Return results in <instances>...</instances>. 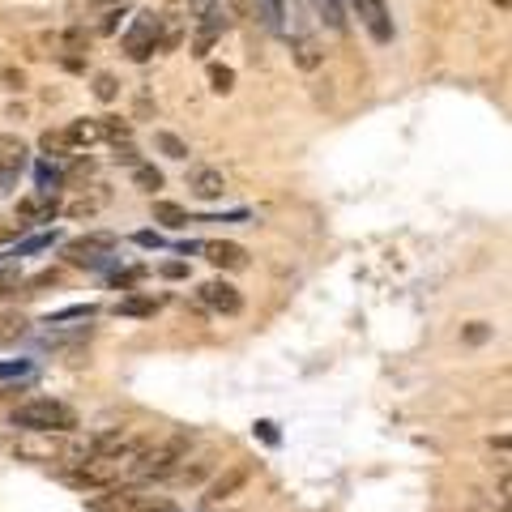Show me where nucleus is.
Listing matches in <instances>:
<instances>
[{"label":"nucleus","instance_id":"nucleus-1","mask_svg":"<svg viewBox=\"0 0 512 512\" xmlns=\"http://www.w3.org/2000/svg\"><path fill=\"white\" fill-rule=\"evenodd\" d=\"M188 444L192 440L180 431V436H167V440H158L150 448H137L128 478H137V483H163V478H175L188 461Z\"/></svg>","mask_w":512,"mask_h":512},{"label":"nucleus","instance_id":"nucleus-2","mask_svg":"<svg viewBox=\"0 0 512 512\" xmlns=\"http://www.w3.org/2000/svg\"><path fill=\"white\" fill-rule=\"evenodd\" d=\"M133 457L137 453H86L73 470H64V483L73 491H107V487H116L120 478H128Z\"/></svg>","mask_w":512,"mask_h":512},{"label":"nucleus","instance_id":"nucleus-3","mask_svg":"<svg viewBox=\"0 0 512 512\" xmlns=\"http://www.w3.org/2000/svg\"><path fill=\"white\" fill-rule=\"evenodd\" d=\"M9 423L18 431H60V436H69V431H77V410L69 402H56V397H30V402L13 406Z\"/></svg>","mask_w":512,"mask_h":512},{"label":"nucleus","instance_id":"nucleus-4","mask_svg":"<svg viewBox=\"0 0 512 512\" xmlns=\"http://www.w3.org/2000/svg\"><path fill=\"white\" fill-rule=\"evenodd\" d=\"M188 22H192V56H210V47L227 35L231 9L227 0H188Z\"/></svg>","mask_w":512,"mask_h":512},{"label":"nucleus","instance_id":"nucleus-5","mask_svg":"<svg viewBox=\"0 0 512 512\" xmlns=\"http://www.w3.org/2000/svg\"><path fill=\"white\" fill-rule=\"evenodd\" d=\"M116 248H120V239L111 231H86V235L69 239L64 261L77 265V269H103L107 261H116Z\"/></svg>","mask_w":512,"mask_h":512},{"label":"nucleus","instance_id":"nucleus-6","mask_svg":"<svg viewBox=\"0 0 512 512\" xmlns=\"http://www.w3.org/2000/svg\"><path fill=\"white\" fill-rule=\"evenodd\" d=\"M154 52H163V13H137L124 30V56L146 64Z\"/></svg>","mask_w":512,"mask_h":512},{"label":"nucleus","instance_id":"nucleus-7","mask_svg":"<svg viewBox=\"0 0 512 512\" xmlns=\"http://www.w3.org/2000/svg\"><path fill=\"white\" fill-rule=\"evenodd\" d=\"M22 461H64L73 457V448L60 440V431H22V440L13 444Z\"/></svg>","mask_w":512,"mask_h":512},{"label":"nucleus","instance_id":"nucleus-8","mask_svg":"<svg viewBox=\"0 0 512 512\" xmlns=\"http://www.w3.org/2000/svg\"><path fill=\"white\" fill-rule=\"evenodd\" d=\"M30 167V150L18 133H5L0 137V188H13L18 175Z\"/></svg>","mask_w":512,"mask_h":512},{"label":"nucleus","instance_id":"nucleus-9","mask_svg":"<svg viewBox=\"0 0 512 512\" xmlns=\"http://www.w3.org/2000/svg\"><path fill=\"white\" fill-rule=\"evenodd\" d=\"M350 9L359 13V26L376 43H393V18H389V5H384V0H350Z\"/></svg>","mask_w":512,"mask_h":512},{"label":"nucleus","instance_id":"nucleus-10","mask_svg":"<svg viewBox=\"0 0 512 512\" xmlns=\"http://www.w3.org/2000/svg\"><path fill=\"white\" fill-rule=\"evenodd\" d=\"M197 299H201V308H210V312H218V316H235L239 308H244V295H239L231 282H222V278L205 282L201 291H197Z\"/></svg>","mask_w":512,"mask_h":512},{"label":"nucleus","instance_id":"nucleus-11","mask_svg":"<svg viewBox=\"0 0 512 512\" xmlns=\"http://www.w3.org/2000/svg\"><path fill=\"white\" fill-rule=\"evenodd\" d=\"M192 252H205V261L218 265V269H244L248 265V248L231 244V239H205V244H197Z\"/></svg>","mask_w":512,"mask_h":512},{"label":"nucleus","instance_id":"nucleus-12","mask_svg":"<svg viewBox=\"0 0 512 512\" xmlns=\"http://www.w3.org/2000/svg\"><path fill=\"white\" fill-rule=\"evenodd\" d=\"M56 210H60L56 188H35L30 197L18 201V218H22V222H52Z\"/></svg>","mask_w":512,"mask_h":512},{"label":"nucleus","instance_id":"nucleus-13","mask_svg":"<svg viewBox=\"0 0 512 512\" xmlns=\"http://www.w3.org/2000/svg\"><path fill=\"white\" fill-rule=\"evenodd\" d=\"M188 188H192V197H201V201H222L227 197V180H222V171H214V167H192L188 171Z\"/></svg>","mask_w":512,"mask_h":512},{"label":"nucleus","instance_id":"nucleus-14","mask_svg":"<svg viewBox=\"0 0 512 512\" xmlns=\"http://www.w3.org/2000/svg\"><path fill=\"white\" fill-rule=\"evenodd\" d=\"M248 18L261 22L269 35H282L286 30V0H248Z\"/></svg>","mask_w":512,"mask_h":512},{"label":"nucleus","instance_id":"nucleus-15","mask_svg":"<svg viewBox=\"0 0 512 512\" xmlns=\"http://www.w3.org/2000/svg\"><path fill=\"white\" fill-rule=\"evenodd\" d=\"M150 495H141L137 487H124V491H111V495H99V500H90L94 512H141Z\"/></svg>","mask_w":512,"mask_h":512},{"label":"nucleus","instance_id":"nucleus-16","mask_svg":"<svg viewBox=\"0 0 512 512\" xmlns=\"http://www.w3.org/2000/svg\"><path fill=\"white\" fill-rule=\"evenodd\" d=\"M308 5H312V13H316V22H320V26H329L333 35H346V30H350L342 0H308Z\"/></svg>","mask_w":512,"mask_h":512},{"label":"nucleus","instance_id":"nucleus-17","mask_svg":"<svg viewBox=\"0 0 512 512\" xmlns=\"http://www.w3.org/2000/svg\"><path fill=\"white\" fill-rule=\"evenodd\" d=\"M244 483H248V470H244V466H235V470H227L222 478H214L210 491H205V500H210V504H222V500H231V495L244 487Z\"/></svg>","mask_w":512,"mask_h":512},{"label":"nucleus","instance_id":"nucleus-18","mask_svg":"<svg viewBox=\"0 0 512 512\" xmlns=\"http://www.w3.org/2000/svg\"><path fill=\"white\" fill-rule=\"evenodd\" d=\"M291 52H295V64H299V69H316V64L325 60V56H320V43H316L312 35H303V30L291 39Z\"/></svg>","mask_w":512,"mask_h":512},{"label":"nucleus","instance_id":"nucleus-19","mask_svg":"<svg viewBox=\"0 0 512 512\" xmlns=\"http://www.w3.org/2000/svg\"><path fill=\"white\" fill-rule=\"evenodd\" d=\"M39 150H43L47 158H64V154H77V150H73V141H69V133H64V128H47V133L39 137Z\"/></svg>","mask_w":512,"mask_h":512},{"label":"nucleus","instance_id":"nucleus-20","mask_svg":"<svg viewBox=\"0 0 512 512\" xmlns=\"http://www.w3.org/2000/svg\"><path fill=\"white\" fill-rule=\"evenodd\" d=\"M154 222L180 231V227H188V210H184V205H175V201H154Z\"/></svg>","mask_w":512,"mask_h":512},{"label":"nucleus","instance_id":"nucleus-21","mask_svg":"<svg viewBox=\"0 0 512 512\" xmlns=\"http://www.w3.org/2000/svg\"><path fill=\"white\" fill-rule=\"evenodd\" d=\"M154 146L163 150L167 158H175V163H184V158H188V141L175 137V133H167V128H158V133H154Z\"/></svg>","mask_w":512,"mask_h":512},{"label":"nucleus","instance_id":"nucleus-22","mask_svg":"<svg viewBox=\"0 0 512 512\" xmlns=\"http://www.w3.org/2000/svg\"><path fill=\"white\" fill-rule=\"evenodd\" d=\"M22 333H26V316H18V312H0V346L18 342Z\"/></svg>","mask_w":512,"mask_h":512},{"label":"nucleus","instance_id":"nucleus-23","mask_svg":"<svg viewBox=\"0 0 512 512\" xmlns=\"http://www.w3.org/2000/svg\"><path fill=\"white\" fill-rule=\"evenodd\" d=\"M133 184L141 188V192H158V188H163V171H154V167H133Z\"/></svg>","mask_w":512,"mask_h":512},{"label":"nucleus","instance_id":"nucleus-24","mask_svg":"<svg viewBox=\"0 0 512 512\" xmlns=\"http://www.w3.org/2000/svg\"><path fill=\"white\" fill-rule=\"evenodd\" d=\"M120 316H154L158 312V299H120Z\"/></svg>","mask_w":512,"mask_h":512},{"label":"nucleus","instance_id":"nucleus-25","mask_svg":"<svg viewBox=\"0 0 512 512\" xmlns=\"http://www.w3.org/2000/svg\"><path fill=\"white\" fill-rule=\"evenodd\" d=\"M235 86V73L227 69V64H210V90L214 94H227Z\"/></svg>","mask_w":512,"mask_h":512},{"label":"nucleus","instance_id":"nucleus-26","mask_svg":"<svg viewBox=\"0 0 512 512\" xmlns=\"http://www.w3.org/2000/svg\"><path fill=\"white\" fill-rule=\"evenodd\" d=\"M18 291H22V274L13 265H0V299L18 295Z\"/></svg>","mask_w":512,"mask_h":512},{"label":"nucleus","instance_id":"nucleus-27","mask_svg":"<svg viewBox=\"0 0 512 512\" xmlns=\"http://www.w3.org/2000/svg\"><path fill=\"white\" fill-rule=\"evenodd\" d=\"M94 94H99L103 103H111V99H116V94H120V82H116V77H111V73H99V77H94Z\"/></svg>","mask_w":512,"mask_h":512},{"label":"nucleus","instance_id":"nucleus-28","mask_svg":"<svg viewBox=\"0 0 512 512\" xmlns=\"http://www.w3.org/2000/svg\"><path fill=\"white\" fill-rule=\"evenodd\" d=\"M94 316V308L90 303H82V308H64V312H52L47 316V325H64V320H90Z\"/></svg>","mask_w":512,"mask_h":512},{"label":"nucleus","instance_id":"nucleus-29","mask_svg":"<svg viewBox=\"0 0 512 512\" xmlns=\"http://www.w3.org/2000/svg\"><path fill=\"white\" fill-rule=\"evenodd\" d=\"M111 146H116V163H124V167H137L141 158H137V146L128 137H120V141H111Z\"/></svg>","mask_w":512,"mask_h":512},{"label":"nucleus","instance_id":"nucleus-30","mask_svg":"<svg viewBox=\"0 0 512 512\" xmlns=\"http://www.w3.org/2000/svg\"><path fill=\"white\" fill-rule=\"evenodd\" d=\"M39 188H60V171L52 167V163H39Z\"/></svg>","mask_w":512,"mask_h":512},{"label":"nucleus","instance_id":"nucleus-31","mask_svg":"<svg viewBox=\"0 0 512 512\" xmlns=\"http://www.w3.org/2000/svg\"><path fill=\"white\" fill-rule=\"evenodd\" d=\"M30 372V359H13V363H0V380L5 376H26Z\"/></svg>","mask_w":512,"mask_h":512},{"label":"nucleus","instance_id":"nucleus-32","mask_svg":"<svg viewBox=\"0 0 512 512\" xmlns=\"http://www.w3.org/2000/svg\"><path fill=\"white\" fill-rule=\"evenodd\" d=\"M158 274H163V278H188V265L184 261H163V265H158Z\"/></svg>","mask_w":512,"mask_h":512},{"label":"nucleus","instance_id":"nucleus-33","mask_svg":"<svg viewBox=\"0 0 512 512\" xmlns=\"http://www.w3.org/2000/svg\"><path fill=\"white\" fill-rule=\"evenodd\" d=\"M487 338H491V329L483 325V320H478V325H470V329H466V342H470V346H478V342H487Z\"/></svg>","mask_w":512,"mask_h":512},{"label":"nucleus","instance_id":"nucleus-34","mask_svg":"<svg viewBox=\"0 0 512 512\" xmlns=\"http://www.w3.org/2000/svg\"><path fill=\"white\" fill-rule=\"evenodd\" d=\"M133 239H137L141 248H163V235H158V231H137Z\"/></svg>","mask_w":512,"mask_h":512},{"label":"nucleus","instance_id":"nucleus-35","mask_svg":"<svg viewBox=\"0 0 512 512\" xmlns=\"http://www.w3.org/2000/svg\"><path fill=\"white\" fill-rule=\"evenodd\" d=\"M256 436H261L265 444H278V431H274V423H256Z\"/></svg>","mask_w":512,"mask_h":512}]
</instances>
